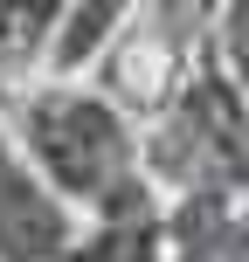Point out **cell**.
Listing matches in <instances>:
<instances>
[{
	"label": "cell",
	"instance_id": "cell-3",
	"mask_svg": "<svg viewBox=\"0 0 249 262\" xmlns=\"http://www.w3.org/2000/svg\"><path fill=\"white\" fill-rule=\"evenodd\" d=\"M0 255L7 262H63L69 255L63 193L42 172H28L7 145H0Z\"/></svg>",
	"mask_w": 249,
	"mask_h": 262
},
{
	"label": "cell",
	"instance_id": "cell-2",
	"mask_svg": "<svg viewBox=\"0 0 249 262\" xmlns=\"http://www.w3.org/2000/svg\"><path fill=\"white\" fill-rule=\"evenodd\" d=\"M159 166H166L180 186H201V193L249 180V124H242V104L215 76H201L194 90L180 97L166 138H159Z\"/></svg>",
	"mask_w": 249,
	"mask_h": 262
},
{
	"label": "cell",
	"instance_id": "cell-1",
	"mask_svg": "<svg viewBox=\"0 0 249 262\" xmlns=\"http://www.w3.org/2000/svg\"><path fill=\"white\" fill-rule=\"evenodd\" d=\"M21 145L35 159V172L55 186L63 200H83V207H145L139 193V145H131V124L104 97L90 90H42L21 104Z\"/></svg>",
	"mask_w": 249,
	"mask_h": 262
},
{
	"label": "cell",
	"instance_id": "cell-4",
	"mask_svg": "<svg viewBox=\"0 0 249 262\" xmlns=\"http://www.w3.org/2000/svg\"><path fill=\"white\" fill-rule=\"evenodd\" d=\"M222 62H228V83L242 90V104H249V0H228L222 7Z\"/></svg>",
	"mask_w": 249,
	"mask_h": 262
}]
</instances>
